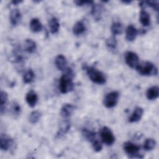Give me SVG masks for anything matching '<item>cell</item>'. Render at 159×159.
Wrapping results in <instances>:
<instances>
[{
	"label": "cell",
	"mask_w": 159,
	"mask_h": 159,
	"mask_svg": "<svg viewBox=\"0 0 159 159\" xmlns=\"http://www.w3.org/2000/svg\"><path fill=\"white\" fill-rule=\"evenodd\" d=\"M63 72L60 79L59 88L61 93L66 94L71 91L74 88V83L73 82L74 72L70 68H66Z\"/></svg>",
	"instance_id": "6da1fadb"
},
{
	"label": "cell",
	"mask_w": 159,
	"mask_h": 159,
	"mask_svg": "<svg viewBox=\"0 0 159 159\" xmlns=\"http://www.w3.org/2000/svg\"><path fill=\"white\" fill-rule=\"evenodd\" d=\"M137 71L143 76L157 75L158 73L157 68L154 64L150 61H143L139 63L136 67Z\"/></svg>",
	"instance_id": "7a4b0ae2"
},
{
	"label": "cell",
	"mask_w": 159,
	"mask_h": 159,
	"mask_svg": "<svg viewBox=\"0 0 159 159\" xmlns=\"http://www.w3.org/2000/svg\"><path fill=\"white\" fill-rule=\"evenodd\" d=\"M85 70H86L88 77L93 83L98 84H103L106 83V79L105 76L96 68L93 66H87L85 68Z\"/></svg>",
	"instance_id": "3957f363"
},
{
	"label": "cell",
	"mask_w": 159,
	"mask_h": 159,
	"mask_svg": "<svg viewBox=\"0 0 159 159\" xmlns=\"http://www.w3.org/2000/svg\"><path fill=\"white\" fill-rule=\"evenodd\" d=\"M100 135L103 143L107 145H111L115 142V137L109 128L103 127L100 131Z\"/></svg>",
	"instance_id": "277c9868"
},
{
	"label": "cell",
	"mask_w": 159,
	"mask_h": 159,
	"mask_svg": "<svg viewBox=\"0 0 159 159\" xmlns=\"http://www.w3.org/2000/svg\"><path fill=\"white\" fill-rule=\"evenodd\" d=\"M124 150L125 153L129 155L131 158H142V157L140 156L139 150L140 147L136 144H134L130 142H127L124 143Z\"/></svg>",
	"instance_id": "5b68a950"
},
{
	"label": "cell",
	"mask_w": 159,
	"mask_h": 159,
	"mask_svg": "<svg viewBox=\"0 0 159 159\" xmlns=\"http://www.w3.org/2000/svg\"><path fill=\"white\" fill-rule=\"evenodd\" d=\"M119 99V93L117 91H112L107 93L103 100V104L107 108H112L114 107Z\"/></svg>",
	"instance_id": "8992f818"
},
{
	"label": "cell",
	"mask_w": 159,
	"mask_h": 159,
	"mask_svg": "<svg viewBox=\"0 0 159 159\" xmlns=\"http://www.w3.org/2000/svg\"><path fill=\"white\" fill-rule=\"evenodd\" d=\"M139 57L133 52H127L125 53V61L126 63L132 68H136L139 64Z\"/></svg>",
	"instance_id": "52a82bcc"
},
{
	"label": "cell",
	"mask_w": 159,
	"mask_h": 159,
	"mask_svg": "<svg viewBox=\"0 0 159 159\" xmlns=\"http://www.w3.org/2000/svg\"><path fill=\"white\" fill-rule=\"evenodd\" d=\"M14 144V140L8 135L2 134L0 137V147L3 151L11 149Z\"/></svg>",
	"instance_id": "ba28073f"
},
{
	"label": "cell",
	"mask_w": 159,
	"mask_h": 159,
	"mask_svg": "<svg viewBox=\"0 0 159 159\" xmlns=\"http://www.w3.org/2000/svg\"><path fill=\"white\" fill-rule=\"evenodd\" d=\"M10 22L12 26L17 25L21 21L22 15L18 9H14L11 11L9 16Z\"/></svg>",
	"instance_id": "9c48e42d"
},
{
	"label": "cell",
	"mask_w": 159,
	"mask_h": 159,
	"mask_svg": "<svg viewBox=\"0 0 159 159\" xmlns=\"http://www.w3.org/2000/svg\"><path fill=\"white\" fill-rule=\"evenodd\" d=\"M75 109V106L71 104H69V103L64 104L62 107L61 108L60 114L65 119L68 118L72 114Z\"/></svg>",
	"instance_id": "30bf717a"
},
{
	"label": "cell",
	"mask_w": 159,
	"mask_h": 159,
	"mask_svg": "<svg viewBox=\"0 0 159 159\" xmlns=\"http://www.w3.org/2000/svg\"><path fill=\"white\" fill-rule=\"evenodd\" d=\"M103 11V6L100 4H93L91 9V14L96 20H99Z\"/></svg>",
	"instance_id": "8fae6325"
},
{
	"label": "cell",
	"mask_w": 159,
	"mask_h": 159,
	"mask_svg": "<svg viewBox=\"0 0 159 159\" xmlns=\"http://www.w3.org/2000/svg\"><path fill=\"white\" fill-rule=\"evenodd\" d=\"M25 100L30 107H34L38 101L37 93L34 90H30L26 94Z\"/></svg>",
	"instance_id": "7c38bea8"
},
{
	"label": "cell",
	"mask_w": 159,
	"mask_h": 159,
	"mask_svg": "<svg viewBox=\"0 0 159 159\" xmlns=\"http://www.w3.org/2000/svg\"><path fill=\"white\" fill-rule=\"evenodd\" d=\"M143 109L142 107H136L134 112H132V115L129 117V122L130 123H133V122H137L139 121L143 116Z\"/></svg>",
	"instance_id": "4fadbf2b"
},
{
	"label": "cell",
	"mask_w": 159,
	"mask_h": 159,
	"mask_svg": "<svg viewBox=\"0 0 159 159\" xmlns=\"http://www.w3.org/2000/svg\"><path fill=\"white\" fill-rule=\"evenodd\" d=\"M55 64L56 67L60 71H64L67 67L66 59L63 55H58L55 59Z\"/></svg>",
	"instance_id": "5bb4252c"
},
{
	"label": "cell",
	"mask_w": 159,
	"mask_h": 159,
	"mask_svg": "<svg viewBox=\"0 0 159 159\" xmlns=\"http://www.w3.org/2000/svg\"><path fill=\"white\" fill-rule=\"evenodd\" d=\"M9 112L14 118H17L21 113V107L16 101H12L11 103Z\"/></svg>",
	"instance_id": "9a60e30c"
},
{
	"label": "cell",
	"mask_w": 159,
	"mask_h": 159,
	"mask_svg": "<svg viewBox=\"0 0 159 159\" xmlns=\"http://www.w3.org/2000/svg\"><path fill=\"white\" fill-rule=\"evenodd\" d=\"M138 34L137 30L132 25H130L127 27L126 29V34H125V38L127 41L132 42L135 40Z\"/></svg>",
	"instance_id": "2e32d148"
},
{
	"label": "cell",
	"mask_w": 159,
	"mask_h": 159,
	"mask_svg": "<svg viewBox=\"0 0 159 159\" xmlns=\"http://www.w3.org/2000/svg\"><path fill=\"white\" fill-rule=\"evenodd\" d=\"M159 95V88L158 86H153L147 91L146 96L148 100H154L158 98Z\"/></svg>",
	"instance_id": "e0dca14e"
},
{
	"label": "cell",
	"mask_w": 159,
	"mask_h": 159,
	"mask_svg": "<svg viewBox=\"0 0 159 159\" xmlns=\"http://www.w3.org/2000/svg\"><path fill=\"white\" fill-rule=\"evenodd\" d=\"M37 49V45L35 42H34L32 39H26L24 42V50L29 53H33L35 52Z\"/></svg>",
	"instance_id": "ac0fdd59"
},
{
	"label": "cell",
	"mask_w": 159,
	"mask_h": 159,
	"mask_svg": "<svg viewBox=\"0 0 159 159\" xmlns=\"http://www.w3.org/2000/svg\"><path fill=\"white\" fill-rule=\"evenodd\" d=\"M86 30V26L82 21L76 22L73 27V33L75 35H79L84 32Z\"/></svg>",
	"instance_id": "d6986e66"
},
{
	"label": "cell",
	"mask_w": 159,
	"mask_h": 159,
	"mask_svg": "<svg viewBox=\"0 0 159 159\" xmlns=\"http://www.w3.org/2000/svg\"><path fill=\"white\" fill-rule=\"evenodd\" d=\"M30 29L32 32L37 33L42 29V25L38 19L34 18L30 22Z\"/></svg>",
	"instance_id": "ffe728a7"
},
{
	"label": "cell",
	"mask_w": 159,
	"mask_h": 159,
	"mask_svg": "<svg viewBox=\"0 0 159 159\" xmlns=\"http://www.w3.org/2000/svg\"><path fill=\"white\" fill-rule=\"evenodd\" d=\"M70 128V122L68 120H63L61 122L59 127V130L57 132V135L60 137L66 134Z\"/></svg>",
	"instance_id": "44dd1931"
},
{
	"label": "cell",
	"mask_w": 159,
	"mask_h": 159,
	"mask_svg": "<svg viewBox=\"0 0 159 159\" xmlns=\"http://www.w3.org/2000/svg\"><path fill=\"white\" fill-rule=\"evenodd\" d=\"M140 22L143 26H148L150 24V14L145 10L142 9L140 12Z\"/></svg>",
	"instance_id": "7402d4cb"
},
{
	"label": "cell",
	"mask_w": 159,
	"mask_h": 159,
	"mask_svg": "<svg viewBox=\"0 0 159 159\" xmlns=\"http://www.w3.org/2000/svg\"><path fill=\"white\" fill-rule=\"evenodd\" d=\"M1 100H0V111L1 115H3L6 111V105L7 101V94L6 92L1 91Z\"/></svg>",
	"instance_id": "603a6c76"
},
{
	"label": "cell",
	"mask_w": 159,
	"mask_h": 159,
	"mask_svg": "<svg viewBox=\"0 0 159 159\" xmlns=\"http://www.w3.org/2000/svg\"><path fill=\"white\" fill-rule=\"evenodd\" d=\"M60 27V23L56 17L52 18L49 21V29L52 34H56L58 32Z\"/></svg>",
	"instance_id": "cb8c5ba5"
},
{
	"label": "cell",
	"mask_w": 159,
	"mask_h": 159,
	"mask_svg": "<svg viewBox=\"0 0 159 159\" xmlns=\"http://www.w3.org/2000/svg\"><path fill=\"white\" fill-rule=\"evenodd\" d=\"M122 30H123L122 25L121 23L119 22H114L111 25V32L114 36L116 35L121 34L122 33Z\"/></svg>",
	"instance_id": "d4e9b609"
},
{
	"label": "cell",
	"mask_w": 159,
	"mask_h": 159,
	"mask_svg": "<svg viewBox=\"0 0 159 159\" xmlns=\"http://www.w3.org/2000/svg\"><path fill=\"white\" fill-rule=\"evenodd\" d=\"M82 134L87 140H88L89 142H92L94 140H95L96 139V134L94 132L88 130L87 129H83Z\"/></svg>",
	"instance_id": "484cf974"
},
{
	"label": "cell",
	"mask_w": 159,
	"mask_h": 159,
	"mask_svg": "<svg viewBox=\"0 0 159 159\" xmlns=\"http://www.w3.org/2000/svg\"><path fill=\"white\" fill-rule=\"evenodd\" d=\"M40 116H41V114L39 111H32L30 114L28 119H29V121L30 123H31L32 124H35L37 122H38V121L39 120V119L40 118Z\"/></svg>",
	"instance_id": "4316f807"
},
{
	"label": "cell",
	"mask_w": 159,
	"mask_h": 159,
	"mask_svg": "<svg viewBox=\"0 0 159 159\" xmlns=\"http://www.w3.org/2000/svg\"><path fill=\"white\" fill-rule=\"evenodd\" d=\"M34 77H35V74L33 70L31 69H29L25 73L23 76V81L26 84L30 83L34 80Z\"/></svg>",
	"instance_id": "83f0119b"
},
{
	"label": "cell",
	"mask_w": 159,
	"mask_h": 159,
	"mask_svg": "<svg viewBox=\"0 0 159 159\" xmlns=\"http://www.w3.org/2000/svg\"><path fill=\"white\" fill-rule=\"evenodd\" d=\"M106 44L109 49L111 50H115L117 47V40L116 37L114 35H112L107 38L106 41Z\"/></svg>",
	"instance_id": "f1b7e54d"
},
{
	"label": "cell",
	"mask_w": 159,
	"mask_h": 159,
	"mask_svg": "<svg viewBox=\"0 0 159 159\" xmlns=\"http://www.w3.org/2000/svg\"><path fill=\"white\" fill-rule=\"evenodd\" d=\"M156 145V142L153 139H147L145 140L143 144V148L146 151L153 150Z\"/></svg>",
	"instance_id": "f546056e"
},
{
	"label": "cell",
	"mask_w": 159,
	"mask_h": 159,
	"mask_svg": "<svg viewBox=\"0 0 159 159\" xmlns=\"http://www.w3.org/2000/svg\"><path fill=\"white\" fill-rule=\"evenodd\" d=\"M92 146H93V148L94 149V150L96 152H100L101 150H102V144L101 143V142L97 140L96 139L95 140H94L92 142Z\"/></svg>",
	"instance_id": "4dcf8cb0"
},
{
	"label": "cell",
	"mask_w": 159,
	"mask_h": 159,
	"mask_svg": "<svg viewBox=\"0 0 159 159\" xmlns=\"http://www.w3.org/2000/svg\"><path fill=\"white\" fill-rule=\"evenodd\" d=\"M147 6H148L153 8L154 10L158 11V1H145Z\"/></svg>",
	"instance_id": "1f68e13d"
},
{
	"label": "cell",
	"mask_w": 159,
	"mask_h": 159,
	"mask_svg": "<svg viewBox=\"0 0 159 159\" xmlns=\"http://www.w3.org/2000/svg\"><path fill=\"white\" fill-rule=\"evenodd\" d=\"M74 2L78 6H82L88 4H93L94 2L93 1H75Z\"/></svg>",
	"instance_id": "d6a6232c"
},
{
	"label": "cell",
	"mask_w": 159,
	"mask_h": 159,
	"mask_svg": "<svg viewBox=\"0 0 159 159\" xmlns=\"http://www.w3.org/2000/svg\"><path fill=\"white\" fill-rule=\"evenodd\" d=\"M22 2V1H12L11 2V3H12L14 5H16L17 4H19V3Z\"/></svg>",
	"instance_id": "836d02e7"
},
{
	"label": "cell",
	"mask_w": 159,
	"mask_h": 159,
	"mask_svg": "<svg viewBox=\"0 0 159 159\" xmlns=\"http://www.w3.org/2000/svg\"><path fill=\"white\" fill-rule=\"evenodd\" d=\"M122 2L124 4H130L132 1H122Z\"/></svg>",
	"instance_id": "e575fe53"
}]
</instances>
